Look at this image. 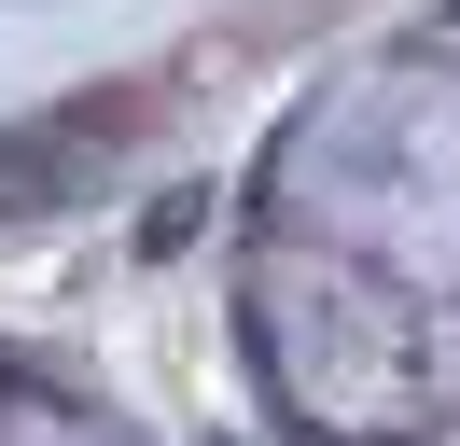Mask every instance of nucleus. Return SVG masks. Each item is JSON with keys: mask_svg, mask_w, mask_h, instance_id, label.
<instances>
[{"mask_svg": "<svg viewBox=\"0 0 460 446\" xmlns=\"http://www.w3.org/2000/svg\"><path fill=\"white\" fill-rule=\"evenodd\" d=\"M126 126H140L126 98H112V112L84 98V112H57V126H14V139H0V223L57 210V195L84 182V167H112V154H126Z\"/></svg>", "mask_w": 460, "mask_h": 446, "instance_id": "1", "label": "nucleus"}]
</instances>
